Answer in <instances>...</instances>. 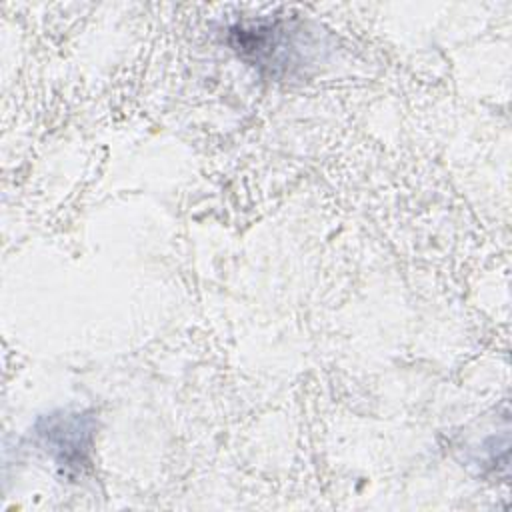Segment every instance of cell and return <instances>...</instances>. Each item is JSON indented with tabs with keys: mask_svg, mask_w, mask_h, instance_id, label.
<instances>
[{
	"mask_svg": "<svg viewBox=\"0 0 512 512\" xmlns=\"http://www.w3.org/2000/svg\"><path fill=\"white\" fill-rule=\"evenodd\" d=\"M296 30L284 20L234 26L230 30L234 50L250 64L268 70L272 76L290 74L298 66L296 42L292 38Z\"/></svg>",
	"mask_w": 512,
	"mask_h": 512,
	"instance_id": "cell-1",
	"label": "cell"
},
{
	"mask_svg": "<svg viewBox=\"0 0 512 512\" xmlns=\"http://www.w3.org/2000/svg\"><path fill=\"white\" fill-rule=\"evenodd\" d=\"M52 450H58V460L64 464L80 462L82 450H88V440L82 442V436H88L82 428V420L76 418H56L46 420V428L40 432Z\"/></svg>",
	"mask_w": 512,
	"mask_h": 512,
	"instance_id": "cell-2",
	"label": "cell"
}]
</instances>
